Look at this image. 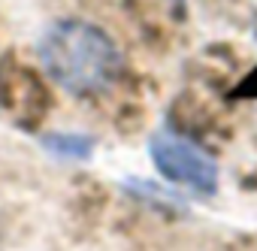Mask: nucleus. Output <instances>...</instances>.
Segmentation results:
<instances>
[{"label": "nucleus", "mask_w": 257, "mask_h": 251, "mask_svg": "<svg viewBox=\"0 0 257 251\" xmlns=\"http://www.w3.org/2000/svg\"><path fill=\"white\" fill-rule=\"evenodd\" d=\"M40 61L49 79L70 94H100L121 73V52L97 25L61 19L40 40Z\"/></svg>", "instance_id": "nucleus-1"}, {"label": "nucleus", "mask_w": 257, "mask_h": 251, "mask_svg": "<svg viewBox=\"0 0 257 251\" xmlns=\"http://www.w3.org/2000/svg\"><path fill=\"white\" fill-rule=\"evenodd\" d=\"M149 152H152V161L164 179L185 185V188H194L200 194H212L218 188L215 161L203 149H197L194 143H188L176 134H155L149 143Z\"/></svg>", "instance_id": "nucleus-2"}, {"label": "nucleus", "mask_w": 257, "mask_h": 251, "mask_svg": "<svg viewBox=\"0 0 257 251\" xmlns=\"http://www.w3.org/2000/svg\"><path fill=\"white\" fill-rule=\"evenodd\" d=\"M49 106V94L43 88V79L19 64L0 67V109L10 112L19 124H34L43 118V109Z\"/></svg>", "instance_id": "nucleus-3"}, {"label": "nucleus", "mask_w": 257, "mask_h": 251, "mask_svg": "<svg viewBox=\"0 0 257 251\" xmlns=\"http://www.w3.org/2000/svg\"><path fill=\"white\" fill-rule=\"evenodd\" d=\"M43 146L61 158H88L94 149V140L79 137V134H49V137H43Z\"/></svg>", "instance_id": "nucleus-4"}]
</instances>
